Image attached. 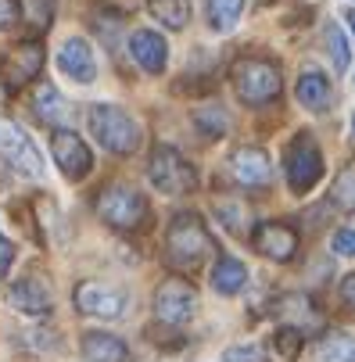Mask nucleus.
I'll return each instance as SVG.
<instances>
[{"mask_svg": "<svg viewBox=\"0 0 355 362\" xmlns=\"http://www.w3.org/2000/svg\"><path fill=\"white\" fill-rule=\"evenodd\" d=\"M147 11L155 15L165 29H183L190 22V4L187 0H147Z\"/></svg>", "mask_w": 355, "mask_h": 362, "instance_id": "nucleus-22", "label": "nucleus"}, {"mask_svg": "<svg viewBox=\"0 0 355 362\" xmlns=\"http://www.w3.org/2000/svg\"><path fill=\"white\" fill-rule=\"evenodd\" d=\"M244 284H248V269H244L240 258L219 255L216 266H212V287H216L219 294H240Z\"/></svg>", "mask_w": 355, "mask_h": 362, "instance_id": "nucleus-20", "label": "nucleus"}, {"mask_svg": "<svg viewBox=\"0 0 355 362\" xmlns=\"http://www.w3.org/2000/svg\"><path fill=\"white\" fill-rule=\"evenodd\" d=\"M216 251V240L197 212H176L165 230V262L180 273H194Z\"/></svg>", "mask_w": 355, "mask_h": 362, "instance_id": "nucleus-1", "label": "nucleus"}, {"mask_svg": "<svg viewBox=\"0 0 355 362\" xmlns=\"http://www.w3.org/2000/svg\"><path fill=\"white\" fill-rule=\"evenodd\" d=\"M90 25L100 33V40H105L108 47H115V40H119V29H122V15H119V11H112V8H97Z\"/></svg>", "mask_w": 355, "mask_h": 362, "instance_id": "nucleus-29", "label": "nucleus"}, {"mask_svg": "<svg viewBox=\"0 0 355 362\" xmlns=\"http://www.w3.org/2000/svg\"><path fill=\"white\" fill-rule=\"evenodd\" d=\"M251 244H255L259 255L273 258V262H294L298 247H301V233L291 223H284V219H269V223H259L255 226Z\"/></svg>", "mask_w": 355, "mask_h": 362, "instance_id": "nucleus-10", "label": "nucleus"}, {"mask_svg": "<svg viewBox=\"0 0 355 362\" xmlns=\"http://www.w3.org/2000/svg\"><path fill=\"white\" fill-rule=\"evenodd\" d=\"M11 262H15V244L0 233V280L8 276V269H11Z\"/></svg>", "mask_w": 355, "mask_h": 362, "instance_id": "nucleus-33", "label": "nucleus"}, {"mask_svg": "<svg viewBox=\"0 0 355 362\" xmlns=\"http://www.w3.org/2000/svg\"><path fill=\"white\" fill-rule=\"evenodd\" d=\"M230 79H233L237 97L248 108H266L273 100H280V93H284L280 65L269 58H237L230 69Z\"/></svg>", "mask_w": 355, "mask_h": 362, "instance_id": "nucleus-2", "label": "nucleus"}, {"mask_svg": "<svg viewBox=\"0 0 355 362\" xmlns=\"http://www.w3.org/2000/svg\"><path fill=\"white\" fill-rule=\"evenodd\" d=\"M230 176L240 187H269L273 183V162L262 147H237L230 154Z\"/></svg>", "mask_w": 355, "mask_h": 362, "instance_id": "nucleus-13", "label": "nucleus"}, {"mask_svg": "<svg viewBox=\"0 0 355 362\" xmlns=\"http://www.w3.org/2000/svg\"><path fill=\"white\" fill-rule=\"evenodd\" d=\"M40 69H43V47H40V40H25L15 50H8L4 76H0V79H4V86L18 90V86L33 83L40 76Z\"/></svg>", "mask_w": 355, "mask_h": 362, "instance_id": "nucleus-14", "label": "nucleus"}, {"mask_svg": "<svg viewBox=\"0 0 355 362\" xmlns=\"http://www.w3.org/2000/svg\"><path fill=\"white\" fill-rule=\"evenodd\" d=\"M50 151H54V162H58V169H62L69 180H83V176L93 169L90 147H86L83 136L72 133V129H54V133H50Z\"/></svg>", "mask_w": 355, "mask_h": 362, "instance_id": "nucleus-11", "label": "nucleus"}, {"mask_svg": "<svg viewBox=\"0 0 355 362\" xmlns=\"http://www.w3.org/2000/svg\"><path fill=\"white\" fill-rule=\"evenodd\" d=\"M216 216L223 219V226H226L230 233H240V230L248 226V209H244L240 201H233V204H230V201H219V204H216Z\"/></svg>", "mask_w": 355, "mask_h": 362, "instance_id": "nucleus-30", "label": "nucleus"}, {"mask_svg": "<svg viewBox=\"0 0 355 362\" xmlns=\"http://www.w3.org/2000/svg\"><path fill=\"white\" fill-rule=\"evenodd\" d=\"M194 122H197V129H201V133L212 136V140L226 136V126H230V119H226V112H223L219 105H205V108H197V112H194Z\"/></svg>", "mask_w": 355, "mask_h": 362, "instance_id": "nucleus-26", "label": "nucleus"}, {"mask_svg": "<svg viewBox=\"0 0 355 362\" xmlns=\"http://www.w3.org/2000/svg\"><path fill=\"white\" fill-rule=\"evenodd\" d=\"M18 18V0H0V33L11 29Z\"/></svg>", "mask_w": 355, "mask_h": 362, "instance_id": "nucleus-34", "label": "nucleus"}, {"mask_svg": "<svg viewBox=\"0 0 355 362\" xmlns=\"http://www.w3.org/2000/svg\"><path fill=\"white\" fill-rule=\"evenodd\" d=\"M58 69H62L69 79H76V83H93V76H97V58H93L90 43L79 40V36L65 40L62 54H58Z\"/></svg>", "mask_w": 355, "mask_h": 362, "instance_id": "nucleus-16", "label": "nucleus"}, {"mask_svg": "<svg viewBox=\"0 0 355 362\" xmlns=\"http://www.w3.org/2000/svg\"><path fill=\"white\" fill-rule=\"evenodd\" d=\"M33 115H36L43 126H58V122H65L69 105H65L62 93L50 86V83H40V86L33 90Z\"/></svg>", "mask_w": 355, "mask_h": 362, "instance_id": "nucleus-19", "label": "nucleus"}, {"mask_svg": "<svg viewBox=\"0 0 355 362\" xmlns=\"http://www.w3.org/2000/svg\"><path fill=\"white\" fill-rule=\"evenodd\" d=\"M320 362H355V337L330 330L320 341Z\"/></svg>", "mask_w": 355, "mask_h": 362, "instance_id": "nucleus-23", "label": "nucleus"}, {"mask_svg": "<svg viewBox=\"0 0 355 362\" xmlns=\"http://www.w3.org/2000/svg\"><path fill=\"white\" fill-rule=\"evenodd\" d=\"M8 301H11L15 313L33 316V320H43V316L54 313V294H50L47 280H40V276H22V280H15L11 291H8Z\"/></svg>", "mask_w": 355, "mask_h": 362, "instance_id": "nucleus-12", "label": "nucleus"}, {"mask_svg": "<svg viewBox=\"0 0 355 362\" xmlns=\"http://www.w3.org/2000/svg\"><path fill=\"white\" fill-rule=\"evenodd\" d=\"M341 301L355 313V273H348V276L341 280Z\"/></svg>", "mask_w": 355, "mask_h": 362, "instance_id": "nucleus-35", "label": "nucleus"}, {"mask_svg": "<svg viewBox=\"0 0 355 362\" xmlns=\"http://www.w3.org/2000/svg\"><path fill=\"white\" fill-rule=\"evenodd\" d=\"M284 173H287V187L294 194H309L320 176H323V154L316 147V140L309 133H298L287 147H284Z\"/></svg>", "mask_w": 355, "mask_h": 362, "instance_id": "nucleus-6", "label": "nucleus"}, {"mask_svg": "<svg viewBox=\"0 0 355 362\" xmlns=\"http://www.w3.org/2000/svg\"><path fill=\"white\" fill-rule=\"evenodd\" d=\"M330 201L337 204V209H344V212H355V162H348L337 173V180L330 187Z\"/></svg>", "mask_w": 355, "mask_h": 362, "instance_id": "nucleus-25", "label": "nucleus"}, {"mask_svg": "<svg viewBox=\"0 0 355 362\" xmlns=\"http://www.w3.org/2000/svg\"><path fill=\"white\" fill-rule=\"evenodd\" d=\"M273 348L287 358V362H294L298 355H301V348H305V334H301L298 327H277V334H273Z\"/></svg>", "mask_w": 355, "mask_h": 362, "instance_id": "nucleus-27", "label": "nucleus"}, {"mask_svg": "<svg viewBox=\"0 0 355 362\" xmlns=\"http://www.w3.org/2000/svg\"><path fill=\"white\" fill-rule=\"evenodd\" d=\"M83 358L86 362H129V348L122 337L105 330H86L83 334Z\"/></svg>", "mask_w": 355, "mask_h": 362, "instance_id": "nucleus-17", "label": "nucleus"}, {"mask_svg": "<svg viewBox=\"0 0 355 362\" xmlns=\"http://www.w3.org/2000/svg\"><path fill=\"white\" fill-rule=\"evenodd\" d=\"M147 176H151V183H155V190H162V194H169V197L190 194V190L197 187L194 165L183 158L176 147H169V144H158L155 151H151Z\"/></svg>", "mask_w": 355, "mask_h": 362, "instance_id": "nucleus-5", "label": "nucleus"}, {"mask_svg": "<svg viewBox=\"0 0 355 362\" xmlns=\"http://www.w3.org/2000/svg\"><path fill=\"white\" fill-rule=\"evenodd\" d=\"M197 313V291L183 280V276H169L158 284L155 291V316L165 327H183L190 323Z\"/></svg>", "mask_w": 355, "mask_h": 362, "instance_id": "nucleus-8", "label": "nucleus"}, {"mask_svg": "<svg viewBox=\"0 0 355 362\" xmlns=\"http://www.w3.org/2000/svg\"><path fill=\"white\" fill-rule=\"evenodd\" d=\"M334 251H337V255H355V226L334 233Z\"/></svg>", "mask_w": 355, "mask_h": 362, "instance_id": "nucleus-32", "label": "nucleus"}, {"mask_svg": "<svg viewBox=\"0 0 355 362\" xmlns=\"http://www.w3.org/2000/svg\"><path fill=\"white\" fill-rule=\"evenodd\" d=\"M90 133L112 154H133L140 147V126L119 105H93L90 108Z\"/></svg>", "mask_w": 355, "mask_h": 362, "instance_id": "nucleus-4", "label": "nucleus"}, {"mask_svg": "<svg viewBox=\"0 0 355 362\" xmlns=\"http://www.w3.org/2000/svg\"><path fill=\"white\" fill-rule=\"evenodd\" d=\"M344 22H348V29L355 33V8H348V11H344Z\"/></svg>", "mask_w": 355, "mask_h": 362, "instance_id": "nucleus-36", "label": "nucleus"}, {"mask_svg": "<svg viewBox=\"0 0 355 362\" xmlns=\"http://www.w3.org/2000/svg\"><path fill=\"white\" fill-rule=\"evenodd\" d=\"M351 133H355V115H351Z\"/></svg>", "mask_w": 355, "mask_h": 362, "instance_id": "nucleus-37", "label": "nucleus"}, {"mask_svg": "<svg viewBox=\"0 0 355 362\" xmlns=\"http://www.w3.org/2000/svg\"><path fill=\"white\" fill-rule=\"evenodd\" d=\"M18 11H22L25 25L40 36V33L50 29V22H54V0H22Z\"/></svg>", "mask_w": 355, "mask_h": 362, "instance_id": "nucleus-24", "label": "nucleus"}, {"mask_svg": "<svg viewBox=\"0 0 355 362\" xmlns=\"http://www.w3.org/2000/svg\"><path fill=\"white\" fill-rule=\"evenodd\" d=\"M298 100H301V108H309V112H327L330 100H334L330 79L323 72H305L298 79Z\"/></svg>", "mask_w": 355, "mask_h": 362, "instance_id": "nucleus-18", "label": "nucleus"}, {"mask_svg": "<svg viewBox=\"0 0 355 362\" xmlns=\"http://www.w3.org/2000/svg\"><path fill=\"white\" fill-rule=\"evenodd\" d=\"M266 4H269V0H266Z\"/></svg>", "mask_w": 355, "mask_h": 362, "instance_id": "nucleus-38", "label": "nucleus"}, {"mask_svg": "<svg viewBox=\"0 0 355 362\" xmlns=\"http://www.w3.org/2000/svg\"><path fill=\"white\" fill-rule=\"evenodd\" d=\"M351 83H355V79H351Z\"/></svg>", "mask_w": 355, "mask_h": 362, "instance_id": "nucleus-40", "label": "nucleus"}, {"mask_svg": "<svg viewBox=\"0 0 355 362\" xmlns=\"http://www.w3.org/2000/svg\"><path fill=\"white\" fill-rule=\"evenodd\" d=\"M129 54H133V62H136L144 72L158 76V72H165L169 47H165V40H162L155 29H136V33L129 36Z\"/></svg>", "mask_w": 355, "mask_h": 362, "instance_id": "nucleus-15", "label": "nucleus"}, {"mask_svg": "<svg viewBox=\"0 0 355 362\" xmlns=\"http://www.w3.org/2000/svg\"><path fill=\"white\" fill-rule=\"evenodd\" d=\"M0 83H4V79H0Z\"/></svg>", "mask_w": 355, "mask_h": 362, "instance_id": "nucleus-39", "label": "nucleus"}, {"mask_svg": "<svg viewBox=\"0 0 355 362\" xmlns=\"http://www.w3.org/2000/svg\"><path fill=\"white\" fill-rule=\"evenodd\" d=\"M72 298L83 316H97V320H119L126 316V305H129V294L105 280H83Z\"/></svg>", "mask_w": 355, "mask_h": 362, "instance_id": "nucleus-7", "label": "nucleus"}, {"mask_svg": "<svg viewBox=\"0 0 355 362\" xmlns=\"http://www.w3.org/2000/svg\"><path fill=\"white\" fill-rule=\"evenodd\" d=\"M240 11H244V0H205V18H209V29L216 33H230Z\"/></svg>", "mask_w": 355, "mask_h": 362, "instance_id": "nucleus-21", "label": "nucleus"}, {"mask_svg": "<svg viewBox=\"0 0 355 362\" xmlns=\"http://www.w3.org/2000/svg\"><path fill=\"white\" fill-rule=\"evenodd\" d=\"M97 216L105 219L112 230H122V233H136L147 226L151 219V209H147V197L126 183H108L105 190L97 194L93 201Z\"/></svg>", "mask_w": 355, "mask_h": 362, "instance_id": "nucleus-3", "label": "nucleus"}, {"mask_svg": "<svg viewBox=\"0 0 355 362\" xmlns=\"http://www.w3.org/2000/svg\"><path fill=\"white\" fill-rule=\"evenodd\" d=\"M0 158H4L15 173L29 176V180H40L43 176V158H40L36 144L11 119H0Z\"/></svg>", "mask_w": 355, "mask_h": 362, "instance_id": "nucleus-9", "label": "nucleus"}, {"mask_svg": "<svg viewBox=\"0 0 355 362\" xmlns=\"http://www.w3.org/2000/svg\"><path fill=\"white\" fill-rule=\"evenodd\" d=\"M323 43H327V50H330V58H334V69L344 72V69H348V58H351V50H348V43H344L337 22H327V29H323Z\"/></svg>", "mask_w": 355, "mask_h": 362, "instance_id": "nucleus-28", "label": "nucleus"}, {"mask_svg": "<svg viewBox=\"0 0 355 362\" xmlns=\"http://www.w3.org/2000/svg\"><path fill=\"white\" fill-rule=\"evenodd\" d=\"M223 362H266V351L259 344H233L223 351Z\"/></svg>", "mask_w": 355, "mask_h": 362, "instance_id": "nucleus-31", "label": "nucleus"}]
</instances>
